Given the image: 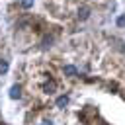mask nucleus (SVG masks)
Returning <instances> with one entry per match:
<instances>
[{
  "label": "nucleus",
  "mask_w": 125,
  "mask_h": 125,
  "mask_svg": "<svg viewBox=\"0 0 125 125\" xmlns=\"http://www.w3.org/2000/svg\"><path fill=\"white\" fill-rule=\"evenodd\" d=\"M10 98H14V100L20 98V86H12L10 88Z\"/></svg>",
  "instance_id": "f257e3e1"
},
{
  "label": "nucleus",
  "mask_w": 125,
  "mask_h": 125,
  "mask_svg": "<svg viewBox=\"0 0 125 125\" xmlns=\"http://www.w3.org/2000/svg\"><path fill=\"white\" fill-rule=\"evenodd\" d=\"M66 104H68V98H66V96H61V98L57 100V105H59V107H64Z\"/></svg>",
  "instance_id": "f03ea898"
},
{
  "label": "nucleus",
  "mask_w": 125,
  "mask_h": 125,
  "mask_svg": "<svg viewBox=\"0 0 125 125\" xmlns=\"http://www.w3.org/2000/svg\"><path fill=\"white\" fill-rule=\"evenodd\" d=\"M64 74H68V76H74V74H76V68L68 64V66H64Z\"/></svg>",
  "instance_id": "7ed1b4c3"
},
{
  "label": "nucleus",
  "mask_w": 125,
  "mask_h": 125,
  "mask_svg": "<svg viewBox=\"0 0 125 125\" xmlns=\"http://www.w3.org/2000/svg\"><path fill=\"white\" fill-rule=\"evenodd\" d=\"M43 88H45V92H47V94H53V92H55V84H53V82H49V84H45Z\"/></svg>",
  "instance_id": "20e7f679"
},
{
  "label": "nucleus",
  "mask_w": 125,
  "mask_h": 125,
  "mask_svg": "<svg viewBox=\"0 0 125 125\" xmlns=\"http://www.w3.org/2000/svg\"><path fill=\"white\" fill-rule=\"evenodd\" d=\"M6 70H8V62H6V61H0V74L6 72Z\"/></svg>",
  "instance_id": "39448f33"
},
{
  "label": "nucleus",
  "mask_w": 125,
  "mask_h": 125,
  "mask_svg": "<svg viewBox=\"0 0 125 125\" xmlns=\"http://www.w3.org/2000/svg\"><path fill=\"white\" fill-rule=\"evenodd\" d=\"M80 18H82V20L88 18V10H82V12H80Z\"/></svg>",
  "instance_id": "423d86ee"
},
{
  "label": "nucleus",
  "mask_w": 125,
  "mask_h": 125,
  "mask_svg": "<svg viewBox=\"0 0 125 125\" xmlns=\"http://www.w3.org/2000/svg\"><path fill=\"white\" fill-rule=\"evenodd\" d=\"M117 25H125V18H123V16L117 20Z\"/></svg>",
  "instance_id": "0eeeda50"
},
{
  "label": "nucleus",
  "mask_w": 125,
  "mask_h": 125,
  "mask_svg": "<svg viewBox=\"0 0 125 125\" xmlns=\"http://www.w3.org/2000/svg\"><path fill=\"white\" fill-rule=\"evenodd\" d=\"M21 4H23V8H29V6H31V0H23Z\"/></svg>",
  "instance_id": "6e6552de"
},
{
  "label": "nucleus",
  "mask_w": 125,
  "mask_h": 125,
  "mask_svg": "<svg viewBox=\"0 0 125 125\" xmlns=\"http://www.w3.org/2000/svg\"><path fill=\"white\" fill-rule=\"evenodd\" d=\"M45 125H51V123H45Z\"/></svg>",
  "instance_id": "1a4fd4ad"
}]
</instances>
